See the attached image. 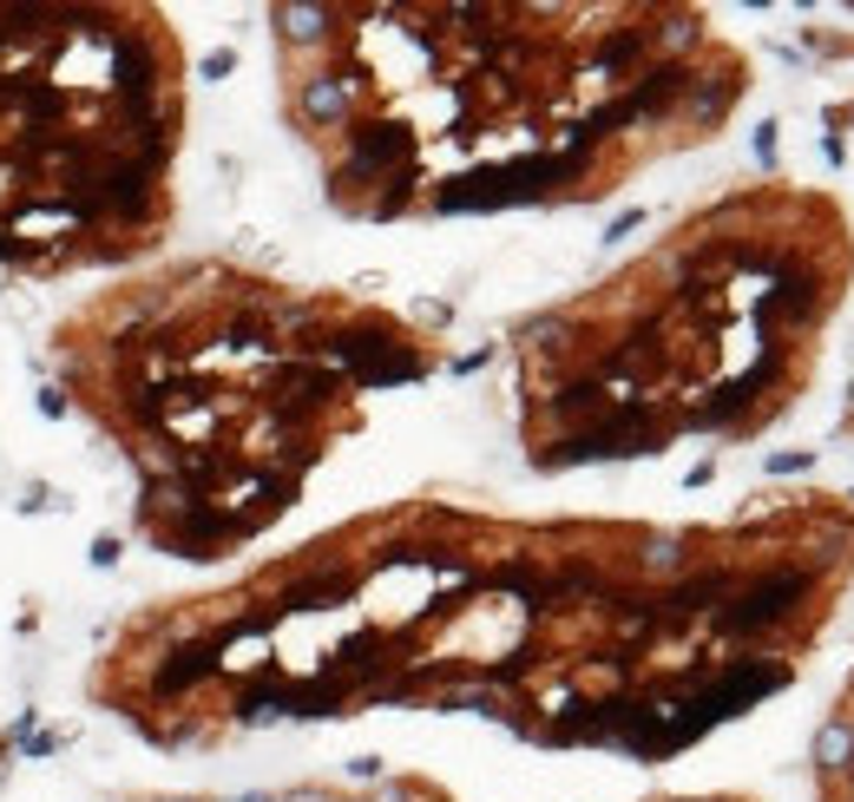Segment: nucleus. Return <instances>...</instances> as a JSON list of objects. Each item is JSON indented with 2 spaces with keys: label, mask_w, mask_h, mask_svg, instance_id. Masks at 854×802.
Listing matches in <instances>:
<instances>
[{
  "label": "nucleus",
  "mask_w": 854,
  "mask_h": 802,
  "mask_svg": "<svg viewBox=\"0 0 854 802\" xmlns=\"http://www.w3.org/2000/svg\"><path fill=\"white\" fill-rule=\"evenodd\" d=\"M854 598V494L716 519H506L401 501L139 632V717L474 711L533 743L677 756L802 684Z\"/></svg>",
  "instance_id": "obj_1"
},
{
  "label": "nucleus",
  "mask_w": 854,
  "mask_h": 802,
  "mask_svg": "<svg viewBox=\"0 0 854 802\" xmlns=\"http://www.w3.org/2000/svg\"><path fill=\"white\" fill-rule=\"evenodd\" d=\"M854 296V211L828 185L743 178L513 336L533 467L651 461L783 428Z\"/></svg>",
  "instance_id": "obj_3"
},
{
  "label": "nucleus",
  "mask_w": 854,
  "mask_h": 802,
  "mask_svg": "<svg viewBox=\"0 0 854 802\" xmlns=\"http://www.w3.org/2000/svg\"><path fill=\"white\" fill-rule=\"evenodd\" d=\"M808 790L815 802H854V664L828 697V717L808 743Z\"/></svg>",
  "instance_id": "obj_5"
},
{
  "label": "nucleus",
  "mask_w": 854,
  "mask_h": 802,
  "mask_svg": "<svg viewBox=\"0 0 854 802\" xmlns=\"http://www.w3.org/2000/svg\"><path fill=\"white\" fill-rule=\"evenodd\" d=\"M112 316L86 402L132 447L139 526L171 560H230L270 533L361 428L368 395L440 363V343L381 303L237 264H171Z\"/></svg>",
  "instance_id": "obj_4"
},
{
  "label": "nucleus",
  "mask_w": 854,
  "mask_h": 802,
  "mask_svg": "<svg viewBox=\"0 0 854 802\" xmlns=\"http://www.w3.org/2000/svg\"><path fill=\"white\" fill-rule=\"evenodd\" d=\"M277 92L368 224L598 205L729 132L756 60L704 7H277Z\"/></svg>",
  "instance_id": "obj_2"
}]
</instances>
